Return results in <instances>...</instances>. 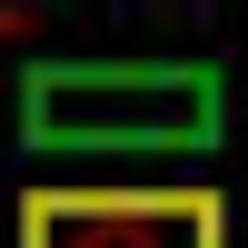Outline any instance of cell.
Returning <instances> with one entry per match:
<instances>
[{
	"label": "cell",
	"mask_w": 248,
	"mask_h": 248,
	"mask_svg": "<svg viewBox=\"0 0 248 248\" xmlns=\"http://www.w3.org/2000/svg\"><path fill=\"white\" fill-rule=\"evenodd\" d=\"M20 248H229V209L209 189H30Z\"/></svg>",
	"instance_id": "2"
},
{
	"label": "cell",
	"mask_w": 248,
	"mask_h": 248,
	"mask_svg": "<svg viewBox=\"0 0 248 248\" xmlns=\"http://www.w3.org/2000/svg\"><path fill=\"white\" fill-rule=\"evenodd\" d=\"M30 149H209L218 139V70L209 60H40L20 79Z\"/></svg>",
	"instance_id": "1"
}]
</instances>
